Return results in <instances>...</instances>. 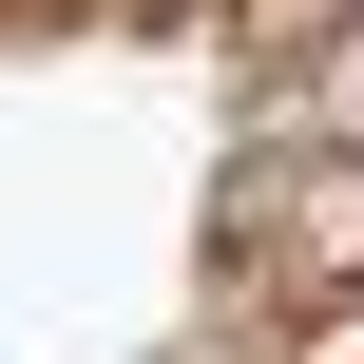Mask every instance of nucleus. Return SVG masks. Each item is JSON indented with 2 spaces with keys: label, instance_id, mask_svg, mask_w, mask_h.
Returning <instances> with one entry per match:
<instances>
[{
  "label": "nucleus",
  "instance_id": "nucleus-1",
  "mask_svg": "<svg viewBox=\"0 0 364 364\" xmlns=\"http://www.w3.org/2000/svg\"><path fill=\"white\" fill-rule=\"evenodd\" d=\"M211 269H230V307L269 288V326H326V307H364V134H326V115H269V154L230 173V230H211Z\"/></svg>",
  "mask_w": 364,
  "mask_h": 364
}]
</instances>
